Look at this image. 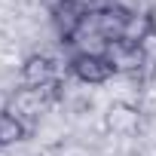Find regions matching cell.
<instances>
[{
    "instance_id": "9c48e42d",
    "label": "cell",
    "mask_w": 156,
    "mask_h": 156,
    "mask_svg": "<svg viewBox=\"0 0 156 156\" xmlns=\"http://www.w3.org/2000/svg\"><path fill=\"white\" fill-rule=\"evenodd\" d=\"M147 16H150V34H153V37H156V6H153V9H150V12H147Z\"/></svg>"
},
{
    "instance_id": "7a4b0ae2",
    "label": "cell",
    "mask_w": 156,
    "mask_h": 156,
    "mask_svg": "<svg viewBox=\"0 0 156 156\" xmlns=\"http://www.w3.org/2000/svg\"><path fill=\"white\" fill-rule=\"evenodd\" d=\"M70 73L86 86H104L113 80V67L104 61V55H73L70 58Z\"/></svg>"
},
{
    "instance_id": "5b68a950",
    "label": "cell",
    "mask_w": 156,
    "mask_h": 156,
    "mask_svg": "<svg viewBox=\"0 0 156 156\" xmlns=\"http://www.w3.org/2000/svg\"><path fill=\"white\" fill-rule=\"evenodd\" d=\"M43 92L46 89H19L16 95H12V113L16 116H22V119H31V116H40V110H43Z\"/></svg>"
},
{
    "instance_id": "8992f818",
    "label": "cell",
    "mask_w": 156,
    "mask_h": 156,
    "mask_svg": "<svg viewBox=\"0 0 156 156\" xmlns=\"http://www.w3.org/2000/svg\"><path fill=\"white\" fill-rule=\"evenodd\" d=\"M28 138V122L12 110H0V147H12Z\"/></svg>"
},
{
    "instance_id": "3957f363",
    "label": "cell",
    "mask_w": 156,
    "mask_h": 156,
    "mask_svg": "<svg viewBox=\"0 0 156 156\" xmlns=\"http://www.w3.org/2000/svg\"><path fill=\"white\" fill-rule=\"evenodd\" d=\"M104 129L110 135H119V138H129L141 129V110L129 101H113L104 113Z\"/></svg>"
},
{
    "instance_id": "ba28073f",
    "label": "cell",
    "mask_w": 156,
    "mask_h": 156,
    "mask_svg": "<svg viewBox=\"0 0 156 156\" xmlns=\"http://www.w3.org/2000/svg\"><path fill=\"white\" fill-rule=\"evenodd\" d=\"M58 156H89V150L83 144H64V147H58Z\"/></svg>"
},
{
    "instance_id": "52a82bcc",
    "label": "cell",
    "mask_w": 156,
    "mask_h": 156,
    "mask_svg": "<svg viewBox=\"0 0 156 156\" xmlns=\"http://www.w3.org/2000/svg\"><path fill=\"white\" fill-rule=\"evenodd\" d=\"M150 16L147 12H138V16H126L122 22V31H119V40L126 43H135V46H144L150 40Z\"/></svg>"
},
{
    "instance_id": "277c9868",
    "label": "cell",
    "mask_w": 156,
    "mask_h": 156,
    "mask_svg": "<svg viewBox=\"0 0 156 156\" xmlns=\"http://www.w3.org/2000/svg\"><path fill=\"white\" fill-rule=\"evenodd\" d=\"M19 80H22L25 89H49V86L55 83L52 58H49V55H28V58L22 61Z\"/></svg>"
},
{
    "instance_id": "6da1fadb",
    "label": "cell",
    "mask_w": 156,
    "mask_h": 156,
    "mask_svg": "<svg viewBox=\"0 0 156 156\" xmlns=\"http://www.w3.org/2000/svg\"><path fill=\"white\" fill-rule=\"evenodd\" d=\"M104 61L113 67L116 76H138L150 64L144 46H135V43H126V40H110L107 49H104Z\"/></svg>"
},
{
    "instance_id": "30bf717a",
    "label": "cell",
    "mask_w": 156,
    "mask_h": 156,
    "mask_svg": "<svg viewBox=\"0 0 156 156\" xmlns=\"http://www.w3.org/2000/svg\"><path fill=\"white\" fill-rule=\"evenodd\" d=\"M153 6H156V0H153ZM153 6H150V9H153Z\"/></svg>"
}]
</instances>
